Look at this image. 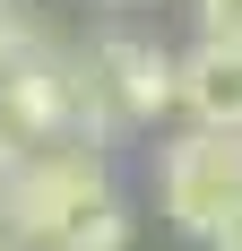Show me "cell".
<instances>
[{
  "label": "cell",
  "instance_id": "3957f363",
  "mask_svg": "<svg viewBox=\"0 0 242 251\" xmlns=\"http://www.w3.org/2000/svg\"><path fill=\"white\" fill-rule=\"evenodd\" d=\"M87 61H96V78L113 87L121 122H156V113H173V104H182V61H173V52H156L147 35H104Z\"/></svg>",
  "mask_w": 242,
  "mask_h": 251
},
{
  "label": "cell",
  "instance_id": "6da1fadb",
  "mask_svg": "<svg viewBox=\"0 0 242 251\" xmlns=\"http://www.w3.org/2000/svg\"><path fill=\"white\" fill-rule=\"evenodd\" d=\"M0 208L18 217V234L35 251H61L96 208H113V165H104V148H87V139L35 148V156H18V174L0 182Z\"/></svg>",
  "mask_w": 242,
  "mask_h": 251
},
{
  "label": "cell",
  "instance_id": "9c48e42d",
  "mask_svg": "<svg viewBox=\"0 0 242 251\" xmlns=\"http://www.w3.org/2000/svg\"><path fill=\"white\" fill-rule=\"evenodd\" d=\"M217 251H242V208L225 217V234H217Z\"/></svg>",
  "mask_w": 242,
  "mask_h": 251
},
{
  "label": "cell",
  "instance_id": "5b68a950",
  "mask_svg": "<svg viewBox=\"0 0 242 251\" xmlns=\"http://www.w3.org/2000/svg\"><path fill=\"white\" fill-rule=\"evenodd\" d=\"M61 251H130V217H121V200H113V208H96V217H87Z\"/></svg>",
  "mask_w": 242,
  "mask_h": 251
},
{
  "label": "cell",
  "instance_id": "30bf717a",
  "mask_svg": "<svg viewBox=\"0 0 242 251\" xmlns=\"http://www.w3.org/2000/svg\"><path fill=\"white\" fill-rule=\"evenodd\" d=\"M121 9H130V0H121Z\"/></svg>",
  "mask_w": 242,
  "mask_h": 251
},
{
  "label": "cell",
  "instance_id": "7a4b0ae2",
  "mask_svg": "<svg viewBox=\"0 0 242 251\" xmlns=\"http://www.w3.org/2000/svg\"><path fill=\"white\" fill-rule=\"evenodd\" d=\"M156 191H165V217L191 243H217L225 217L242 208V139L234 130H191L173 139L165 165H156Z\"/></svg>",
  "mask_w": 242,
  "mask_h": 251
},
{
  "label": "cell",
  "instance_id": "8992f818",
  "mask_svg": "<svg viewBox=\"0 0 242 251\" xmlns=\"http://www.w3.org/2000/svg\"><path fill=\"white\" fill-rule=\"evenodd\" d=\"M199 9V35H217V44H242V0H191Z\"/></svg>",
  "mask_w": 242,
  "mask_h": 251
},
{
  "label": "cell",
  "instance_id": "ba28073f",
  "mask_svg": "<svg viewBox=\"0 0 242 251\" xmlns=\"http://www.w3.org/2000/svg\"><path fill=\"white\" fill-rule=\"evenodd\" d=\"M18 148H26V139H18V130H9V122H0V182L18 174Z\"/></svg>",
  "mask_w": 242,
  "mask_h": 251
},
{
  "label": "cell",
  "instance_id": "52a82bcc",
  "mask_svg": "<svg viewBox=\"0 0 242 251\" xmlns=\"http://www.w3.org/2000/svg\"><path fill=\"white\" fill-rule=\"evenodd\" d=\"M26 44H44V35H35L26 18H9V9H0V70H9V61H18Z\"/></svg>",
  "mask_w": 242,
  "mask_h": 251
},
{
  "label": "cell",
  "instance_id": "277c9868",
  "mask_svg": "<svg viewBox=\"0 0 242 251\" xmlns=\"http://www.w3.org/2000/svg\"><path fill=\"white\" fill-rule=\"evenodd\" d=\"M182 113L199 130H234L242 139V44H217V35H199L182 52Z\"/></svg>",
  "mask_w": 242,
  "mask_h": 251
}]
</instances>
